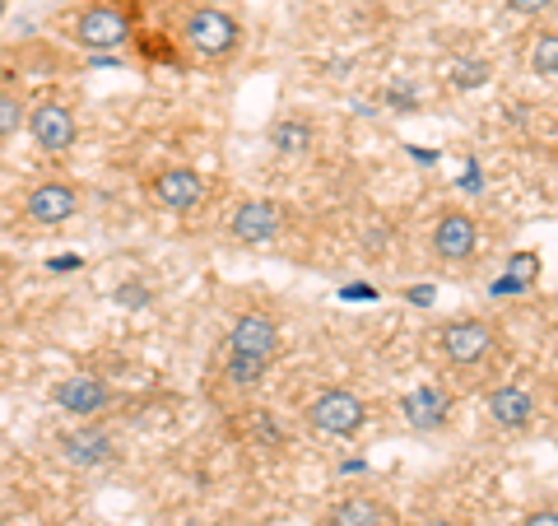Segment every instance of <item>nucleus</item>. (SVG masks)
<instances>
[{
    "instance_id": "obj_1",
    "label": "nucleus",
    "mask_w": 558,
    "mask_h": 526,
    "mask_svg": "<svg viewBox=\"0 0 558 526\" xmlns=\"http://www.w3.org/2000/svg\"><path fill=\"white\" fill-rule=\"evenodd\" d=\"M178 47L196 65H229L242 57V47H247V28H242V20L233 10L196 0V5H186L182 20H178Z\"/></svg>"
},
{
    "instance_id": "obj_2",
    "label": "nucleus",
    "mask_w": 558,
    "mask_h": 526,
    "mask_svg": "<svg viewBox=\"0 0 558 526\" xmlns=\"http://www.w3.org/2000/svg\"><path fill=\"white\" fill-rule=\"evenodd\" d=\"M140 28L135 0H84L70 20V43L84 51H121Z\"/></svg>"
},
{
    "instance_id": "obj_3",
    "label": "nucleus",
    "mask_w": 558,
    "mask_h": 526,
    "mask_svg": "<svg viewBox=\"0 0 558 526\" xmlns=\"http://www.w3.org/2000/svg\"><path fill=\"white\" fill-rule=\"evenodd\" d=\"M368 419H373L368 396L354 392V387H322L303 406V429L312 438H330V443L359 438L363 429H368Z\"/></svg>"
},
{
    "instance_id": "obj_4",
    "label": "nucleus",
    "mask_w": 558,
    "mask_h": 526,
    "mask_svg": "<svg viewBox=\"0 0 558 526\" xmlns=\"http://www.w3.org/2000/svg\"><path fill=\"white\" fill-rule=\"evenodd\" d=\"M433 345H438V355L457 368V373H475V368H484L498 355L502 331H498V322L465 312V318H447L438 331H433Z\"/></svg>"
},
{
    "instance_id": "obj_5",
    "label": "nucleus",
    "mask_w": 558,
    "mask_h": 526,
    "mask_svg": "<svg viewBox=\"0 0 558 526\" xmlns=\"http://www.w3.org/2000/svg\"><path fill=\"white\" fill-rule=\"evenodd\" d=\"M80 210H84V187L75 178H65V172H47V178L24 187L20 215L33 229H65Z\"/></svg>"
},
{
    "instance_id": "obj_6",
    "label": "nucleus",
    "mask_w": 558,
    "mask_h": 526,
    "mask_svg": "<svg viewBox=\"0 0 558 526\" xmlns=\"http://www.w3.org/2000/svg\"><path fill=\"white\" fill-rule=\"evenodd\" d=\"M28 140L38 145V154H47V159H65L70 150H75L80 140V112L75 103H70L65 94H43L38 103L28 108Z\"/></svg>"
},
{
    "instance_id": "obj_7",
    "label": "nucleus",
    "mask_w": 558,
    "mask_h": 526,
    "mask_svg": "<svg viewBox=\"0 0 558 526\" xmlns=\"http://www.w3.org/2000/svg\"><path fill=\"white\" fill-rule=\"evenodd\" d=\"M480 242H484V229L465 205H442L428 224V248L442 266H470L480 256Z\"/></svg>"
},
{
    "instance_id": "obj_8",
    "label": "nucleus",
    "mask_w": 558,
    "mask_h": 526,
    "mask_svg": "<svg viewBox=\"0 0 558 526\" xmlns=\"http://www.w3.org/2000/svg\"><path fill=\"white\" fill-rule=\"evenodd\" d=\"M145 196H149V205H159L163 215H191V210L205 205L209 178L191 164H159L145 178Z\"/></svg>"
},
{
    "instance_id": "obj_9",
    "label": "nucleus",
    "mask_w": 558,
    "mask_h": 526,
    "mask_svg": "<svg viewBox=\"0 0 558 526\" xmlns=\"http://www.w3.org/2000/svg\"><path fill=\"white\" fill-rule=\"evenodd\" d=\"M223 355L279 363V355H284V326H279L275 312L247 308V312H242V318L229 326V336H223Z\"/></svg>"
},
{
    "instance_id": "obj_10",
    "label": "nucleus",
    "mask_w": 558,
    "mask_h": 526,
    "mask_svg": "<svg viewBox=\"0 0 558 526\" xmlns=\"http://www.w3.org/2000/svg\"><path fill=\"white\" fill-rule=\"evenodd\" d=\"M57 457L65 466H80V470H102L121 457V443L102 419H80V425L57 433Z\"/></svg>"
},
{
    "instance_id": "obj_11",
    "label": "nucleus",
    "mask_w": 558,
    "mask_h": 526,
    "mask_svg": "<svg viewBox=\"0 0 558 526\" xmlns=\"http://www.w3.org/2000/svg\"><path fill=\"white\" fill-rule=\"evenodd\" d=\"M289 224H293L289 205H279L270 196H247L229 215V238L238 248H270V242L289 234Z\"/></svg>"
},
{
    "instance_id": "obj_12",
    "label": "nucleus",
    "mask_w": 558,
    "mask_h": 526,
    "mask_svg": "<svg viewBox=\"0 0 558 526\" xmlns=\"http://www.w3.org/2000/svg\"><path fill=\"white\" fill-rule=\"evenodd\" d=\"M117 401H121V392L102 373H65L57 387H51V406L75 415V425L80 419H108L117 410Z\"/></svg>"
},
{
    "instance_id": "obj_13",
    "label": "nucleus",
    "mask_w": 558,
    "mask_h": 526,
    "mask_svg": "<svg viewBox=\"0 0 558 526\" xmlns=\"http://www.w3.org/2000/svg\"><path fill=\"white\" fill-rule=\"evenodd\" d=\"M400 415H405V425L414 433H442L451 425V415H457V396L442 382H418L414 392H405L400 401Z\"/></svg>"
},
{
    "instance_id": "obj_14",
    "label": "nucleus",
    "mask_w": 558,
    "mask_h": 526,
    "mask_svg": "<svg viewBox=\"0 0 558 526\" xmlns=\"http://www.w3.org/2000/svg\"><path fill=\"white\" fill-rule=\"evenodd\" d=\"M484 415H488V425L502 433H526L535 425L539 406H535V392L526 382H502V387L484 396Z\"/></svg>"
},
{
    "instance_id": "obj_15",
    "label": "nucleus",
    "mask_w": 558,
    "mask_h": 526,
    "mask_svg": "<svg viewBox=\"0 0 558 526\" xmlns=\"http://www.w3.org/2000/svg\"><path fill=\"white\" fill-rule=\"evenodd\" d=\"M322 526H396V513L377 494H344L322 513Z\"/></svg>"
},
{
    "instance_id": "obj_16",
    "label": "nucleus",
    "mask_w": 558,
    "mask_h": 526,
    "mask_svg": "<svg viewBox=\"0 0 558 526\" xmlns=\"http://www.w3.org/2000/svg\"><path fill=\"white\" fill-rule=\"evenodd\" d=\"M521 43H526L521 61H526L531 75H539V80L558 75V24H539V28H531Z\"/></svg>"
},
{
    "instance_id": "obj_17",
    "label": "nucleus",
    "mask_w": 558,
    "mask_h": 526,
    "mask_svg": "<svg viewBox=\"0 0 558 526\" xmlns=\"http://www.w3.org/2000/svg\"><path fill=\"white\" fill-rule=\"evenodd\" d=\"M312 145H317V131L303 117H279L270 127V150L284 159H303V154H312Z\"/></svg>"
},
{
    "instance_id": "obj_18",
    "label": "nucleus",
    "mask_w": 558,
    "mask_h": 526,
    "mask_svg": "<svg viewBox=\"0 0 558 526\" xmlns=\"http://www.w3.org/2000/svg\"><path fill=\"white\" fill-rule=\"evenodd\" d=\"M270 368L275 363H260V359H238V355H223L219 359V382L229 392H238V396H247V392H256L260 382L270 378Z\"/></svg>"
},
{
    "instance_id": "obj_19",
    "label": "nucleus",
    "mask_w": 558,
    "mask_h": 526,
    "mask_svg": "<svg viewBox=\"0 0 558 526\" xmlns=\"http://www.w3.org/2000/svg\"><path fill=\"white\" fill-rule=\"evenodd\" d=\"M28 108H33L28 94L0 80V145H10V140L28 127Z\"/></svg>"
},
{
    "instance_id": "obj_20",
    "label": "nucleus",
    "mask_w": 558,
    "mask_h": 526,
    "mask_svg": "<svg viewBox=\"0 0 558 526\" xmlns=\"http://www.w3.org/2000/svg\"><path fill=\"white\" fill-rule=\"evenodd\" d=\"M247 415V429H252V443L260 452H279V447H289V429L275 419V410H242Z\"/></svg>"
},
{
    "instance_id": "obj_21",
    "label": "nucleus",
    "mask_w": 558,
    "mask_h": 526,
    "mask_svg": "<svg viewBox=\"0 0 558 526\" xmlns=\"http://www.w3.org/2000/svg\"><path fill=\"white\" fill-rule=\"evenodd\" d=\"M512 14H521V20H539V14H549L558 10V0H502Z\"/></svg>"
},
{
    "instance_id": "obj_22",
    "label": "nucleus",
    "mask_w": 558,
    "mask_h": 526,
    "mask_svg": "<svg viewBox=\"0 0 558 526\" xmlns=\"http://www.w3.org/2000/svg\"><path fill=\"white\" fill-rule=\"evenodd\" d=\"M521 526H558V507L554 503H539V507H531V513L521 517Z\"/></svg>"
},
{
    "instance_id": "obj_23",
    "label": "nucleus",
    "mask_w": 558,
    "mask_h": 526,
    "mask_svg": "<svg viewBox=\"0 0 558 526\" xmlns=\"http://www.w3.org/2000/svg\"><path fill=\"white\" fill-rule=\"evenodd\" d=\"M145 298H149L145 285H121V289H117V303H121V308H145Z\"/></svg>"
},
{
    "instance_id": "obj_24",
    "label": "nucleus",
    "mask_w": 558,
    "mask_h": 526,
    "mask_svg": "<svg viewBox=\"0 0 558 526\" xmlns=\"http://www.w3.org/2000/svg\"><path fill=\"white\" fill-rule=\"evenodd\" d=\"M410 526H465L461 517H447V513H424V517H414Z\"/></svg>"
},
{
    "instance_id": "obj_25",
    "label": "nucleus",
    "mask_w": 558,
    "mask_h": 526,
    "mask_svg": "<svg viewBox=\"0 0 558 526\" xmlns=\"http://www.w3.org/2000/svg\"><path fill=\"white\" fill-rule=\"evenodd\" d=\"M5 10H10V0H0V20H5Z\"/></svg>"
}]
</instances>
